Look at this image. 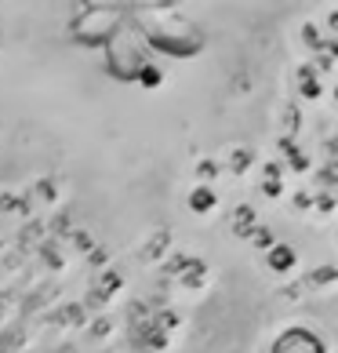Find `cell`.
I'll use <instances>...</instances> for the list:
<instances>
[{"instance_id": "obj_1", "label": "cell", "mask_w": 338, "mask_h": 353, "mask_svg": "<svg viewBox=\"0 0 338 353\" xmlns=\"http://www.w3.org/2000/svg\"><path fill=\"white\" fill-rule=\"evenodd\" d=\"M335 30H338V15H335ZM306 106L313 110L317 124L338 128V41L328 48L320 73H313V81H306Z\"/></svg>"}]
</instances>
